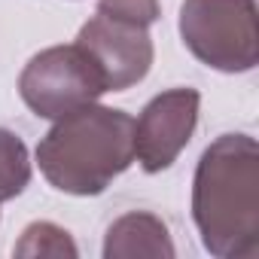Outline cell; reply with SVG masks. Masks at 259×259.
<instances>
[{"label": "cell", "mask_w": 259, "mask_h": 259, "mask_svg": "<svg viewBox=\"0 0 259 259\" xmlns=\"http://www.w3.org/2000/svg\"><path fill=\"white\" fill-rule=\"evenodd\" d=\"M28 183H31V159L25 141L10 128H0V204L22 195Z\"/></svg>", "instance_id": "obj_8"}, {"label": "cell", "mask_w": 259, "mask_h": 259, "mask_svg": "<svg viewBox=\"0 0 259 259\" xmlns=\"http://www.w3.org/2000/svg\"><path fill=\"white\" fill-rule=\"evenodd\" d=\"M76 43L98 64L107 92H125L138 85L153 67L150 28L132 19L98 10L76 34Z\"/></svg>", "instance_id": "obj_5"}, {"label": "cell", "mask_w": 259, "mask_h": 259, "mask_svg": "<svg viewBox=\"0 0 259 259\" xmlns=\"http://www.w3.org/2000/svg\"><path fill=\"white\" fill-rule=\"evenodd\" d=\"M107 259H132V256H174V241L168 226L147 210H132L119 217L107 229L104 241Z\"/></svg>", "instance_id": "obj_7"}, {"label": "cell", "mask_w": 259, "mask_h": 259, "mask_svg": "<svg viewBox=\"0 0 259 259\" xmlns=\"http://www.w3.org/2000/svg\"><path fill=\"white\" fill-rule=\"evenodd\" d=\"M201 95L195 89H168L156 95L135 122V159L147 174L168 171L198 125Z\"/></svg>", "instance_id": "obj_6"}, {"label": "cell", "mask_w": 259, "mask_h": 259, "mask_svg": "<svg viewBox=\"0 0 259 259\" xmlns=\"http://www.w3.org/2000/svg\"><path fill=\"white\" fill-rule=\"evenodd\" d=\"M135 162V119L113 107H79L49 128L37 147L43 177L67 195L104 192Z\"/></svg>", "instance_id": "obj_2"}, {"label": "cell", "mask_w": 259, "mask_h": 259, "mask_svg": "<svg viewBox=\"0 0 259 259\" xmlns=\"http://www.w3.org/2000/svg\"><path fill=\"white\" fill-rule=\"evenodd\" d=\"M16 256H76V244L70 232L55 223H31L22 232V241L13 247Z\"/></svg>", "instance_id": "obj_9"}, {"label": "cell", "mask_w": 259, "mask_h": 259, "mask_svg": "<svg viewBox=\"0 0 259 259\" xmlns=\"http://www.w3.org/2000/svg\"><path fill=\"white\" fill-rule=\"evenodd\" d=\"M180 37L183 46L213 70H253L259 61L256 0H183Z\"/></svg>", "instance_id": "obj_3"}, {"label": "cell", "mask_w": 259, "mask_h": 259, "mask_svg": "<svg viewBox=\"0 0 259 259\" xmlns=\"http://www.w3.org/2000/svg\"><path fill=\"white\" fill-rule=\"evenodd\" d=\"M98 10L113 13V16H122V19H132V22H141L147 28L156 25L159 16H162L159 0H101Z\"/></svg>", "instance_id": "obj_10"}, {"label": "cell", "mask_w": 259, "mask_h": 259, "mask_svg": "<svg viewBox=\"0 0 259 259\" xmlns=\"http://www.w3.org/2000/svg\"><path fill=\"white\" fill-rule=\"evenodd\" d=\"M104 92L107 82L79 43L37 52L19 76V95L40 119H61L95 104Z\"/></svg>", "instance_id": "obj_4"}, {"label": "cell", "mask_w": 259, "mask_h": 259, "mask_svg": "<svg viewBox=\"0 0 259 259\" xmlns=\"http://www.w3.org/2000/svg\"><path fill=\"white\" fill-rule=\"evenodd\" d=\"M192 217L207 253L259 256V147L250 135H223L198 159Z\"/></svg>", "instance_id": "obj_1"}]
</instances>
